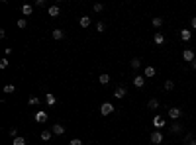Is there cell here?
Wrapping results in <instances>:
<instances>
[{"label": "cell", "mask_w": 196, "mask_h": 145, "mask_svg": "<svg viewBox=\"0 0 196 145\" xmlns=\"http://www.w3.org/2000/svg\"><path fill=\"white\" fill-rule=\"evenodd\" d=\"M61 14V10H59V6H49V16H51V18H57V16Z\"/></svg>", "instance_id": "cell-12"}, {"label": "cell", "mask_w": 196, "mask_h": 145, "mask_svg": "<svg viewBox=\"0 0 196 145\" xmlns=\"http://www.w3.org/2000/svg\"><path fill=\"white\" fill-rule=\"evenodd\" d=\"M26 143H28V141L22 137V135H18V137H14V139H12V145H26Z\"/></svg>", "instance_id": "cell-21"}, {"label": "cell", "mask_w": 196, "mask_h": 145, "mask_svg": "<svg viewBox=\"0 0 196 145\" xmlns=\"http://www.w3.org/2000/svg\"><path fill=\"white\" fill-rule=\"evenodd\" d=\"M43 4H45L43 0H35V6H37V8H41V6H43Z\"/></svg>", "instance_id": "cell-35"}, {"label": "cell", "mask_w": 196, "mask_h": 145, "mask_svg": "<svg viewBox=\"0 0 196 145\" xmlns=\"http://www.w3.org/2000/svg\"><path fill=\"white\" fill-rule=\"evenodd\" d=\"M6 67H8V59H6V57H4V59L0 61V69H6Z\"/></svg>", "instance_id": "cell-33"}, {"label": "cell", "mask_w": 196, "mask_h": 145, "mask_svg": "<svg viewBox=\"0 0 196 145\" xmlns=\"http://www.w3.org/2000/svg\"><path fill=\"white\" fill-rule=\"evenodd\" d=\"M8 133H10V137L14 139V137H18V130H16V127H12L10 131H8Z\"/></svg>", "instance_id": "cell-31"}, {"label": "cell", "mask_w": 196, "mask_h": 145, "mask_svg": "<svg viewBox=\"0 0 196 145\" xmlns=\"http://www.w3.org/2000/svg\"><path fill=\"white\" fill-rule=\"evenodd\" d=\"M182 59L188 61V63H192V61L196 59V57H194V51H192V49H184V51H182Z\"/></svg>", "instance_id": "cell-4"}, {"label": "cell", "mask_w": 196, "mask_h": 145, "mask_svg": "<svg viewBox=\"0 0 196 145\" xmlns=\"http://www.w3.org/2000/svg\"><path fill=\"white\" fill-rule=\"evenodd\" d=\"M114 104H110V102H104L102 106H100V114L102 116H110V114H114Z\"/></svg>", "instance_id": "cell-1"}, {"label": "cell", "mask_w": 196, "mask_h": 145, "mask_svg": "<svg viewBox=\"0 0 196 145\" xmlns=\"http://www.w3.org/2000/svg\"><path fill=\"white\" fill-rule=\"evenodd\" d=\"M130 65H131V69H139L141 67V59L139 57H133V59L130 61Z\"/></svg>", "instance_id": "cell-18"}, {"label": "cell", "mask_w": 196, "mask_h": 145, "mask_svg": "<svg viewBox=\"0 0 196 145\" xmlns=\"http://www.w3.org/2000/svg\"><path fill=\"white\" fill-rule=\"evenodd\" d=\"M98 82H100V84H108V82H110V74H106V73L100 74V77H98Z\"/></svg>", "instance_id": "cell-19"}, {"label": "cell", "mask_w": 196, "mask_h": 145, "mask_svg": "<svg viewBox=\"0 0 196 145\" xmlns=\"http://www.w3.org/2000/svg\"><path fill=\"white\" fill-rule=\"evenodd\" d=\"M190 37H192V31L190 30H181V39L182 41H190Z\"/></svg>", "instance_id": "cell-11"}, {"label": "cell", "mask_w": 196, "mask_h": 145, "mask_svg": "<svg viewBox=\"0 0 196 145\" xmlns=\"http://www.w3.org/2000/svg\"><path fill=\"white\" fill-rule=\"evenodd\" d=\"M171 131H173V133H182V126L178 122H174L173 126H171Z\"/></svg>", "instance_id": "cell-17"}, {"label": "cell", "mask_w": 196, "mask_h": 145, "mask_svg": "<svg viewBox=\"0 0 196 145\" xmlns=\"http://www.w3.org/2000/svg\"><path fill=\"white\" fill-rule=\"evenodd\" d=\"M47 118H49L47 112H43V110H37L35 112V122L37 124H45V122H47Z\"/></svg>", "instance_id": "cell-2"}, {"label": "cell", "mask_w": 196, "mask_h": 145, "mask_svg": "<svg viewBox=\"0 0 196 145\" xmlns=\"http://www.w3.org/2000/svg\"><path fill=\"white\" fill-rule=\"evenodd\" d=\"M102 10H104L102 4H94V12H102Z\"/></svg>", "instance_id": "cell-34"}, {"label": "cell", "mask_w": 196, "mask_h": 145, "mask_svg": "<svg viewBox=\"0 0 196 145\" xmlns=\"http://www.w3.org/2000/svg\"><path fill=\"white\" fill-rule=\"evenodd\" d=\"M45 102H47L49 106H53L57 102V98H55V94H45Z\"/></svg>", "instance_id": "cell-20"}, {"label": "cell", "mask_w": 196, "mask_h": 145, "mask_svg": "<svg viewBox=\"0 0 196 145\" xmlns=\"http://www.w3.org/2000/svg\"><path fill=\"white\" fill-rule=\"evenodd\" d=\"M59 145H61V143H59Z\"/></svg>", "instance_id": "cell-38"}, {"label": "cell", "mask_w": 196, "mask_h": 145, "mask_svg": "<svg viewBox=\"0 0 196 145\" xmlns=\"http://www.w3.org/2000/svg\"><path fill=\"white\" fill-rule=\"evenodd\" d=\"M153 126H155L157 130L165 127V118H161V116H155V118H153Z\"/></svg>", "instance_id": "cell-9"}, {"label": "cell", "mask_w": 196, "mask_h": 145, "mask_svg": "<svg viewBox=\"0 0 196 145\" xmlns=\"http://www.w3.org/2000/svg\"><path fill=\"white\" fill-rule=\"evenodd\" d=\"M182 116V110L181 108H169V118L171 120H178Z\"/></svg>", "instance_id": "cell-5"}, {"label": "cell", "mask_w": 196, "mask_h": 145, "mask_svg": "<svg viewBox=\"0 0 196 145\" xmlns=\"http://www.w3.org/2000/svg\"><path fill=\"white\" fill-rule=\"evenodd\" d=\"M104 30H106V26H104V22H98V24H96V31H100V34H102Z\"/></svg>", "instance_id": "cell-30"}, {"label": "cell", "mask_w": 196, "mask_h": 145, "mask_svg": "<svg viewBox=\"0 0 196 145\" xmlns=\"http://www.w3.org/2000/svg\"><path fill=\"white\" fill-rule=\"evenodd\" d=\"M126 94H128V90L124 88V86H118V88L114 90V98H118V100H122V98L126 96Z\"/></svg>", "instance_id": "cell-7"}, {"label": "cell", "mask_w": 196, "mask_h": 145, "mask_svg": "<svg viewBox=\"0 0 196 145\" xmlns=\"http://www.w3.org/2000/svg\"><path fill=\"white\" fill-rule=\"evenodd\" d=\"M163 26V18H153V28H161Z\"/></svg>", "instance_id": "cell-28"}, {"label": "cell", "mask_w": 196, "mask_h": 145, "mask_svg": "<svg viewBox=\"0 0 196 145\" xmlns=\"http://www.w3.org/2000/svg\"><path fill=\"white\" fill-rule=\"evenodd\" d=\"M147 106H149L151 110H157V108H159V100H157V98H151V100L147 102Z\"/></svg>", "instance_id": "cell-22"}, {"label": "cell", "mask_w": 196, "mask_h": 145, "mask_svg": "<svg viewBox=\"0 0 196 145\" xmlns=\"http://www.w3.org/2000/svg\"><path fill=\"white\" fill-rule=\"evenodd\" d=\"M155 74H157V69L155 67H151V65L145 67V71H143V77L145 78H151V77H155Z\"/></svg>", "instance_id": "cell-8"}, {"label": "cell", "mask_w": 196, "mask_h": 145, "mask_svg": "<svg viewBox=\"0 0 196 145\" xmlns=\"http://www.w3.org/2000/svg\"><path fill=\"white\" fill-rule=\"evenodd\" d=\"M28 104H30V106H39V98H37V96H30Z\"/></svg>", "instance_id": "cell-25"}, {"label": "cell", "mask_w": 196, "mask_h": 145, "mask_svg": "<svg viewBox=\"0 0 196 145\" xmlns=\"http://www.w3.org/2000/svg\"><path fill=\"white\" fill-rule=\"evenodd\" d=\"M90 22H92L90 16H81V26L82 28H90Z\"/></svg>", "instance_id": "cell-15"}, {"label": "cell", "mask_w": 196, "mask_h": 145, "mask_svg": "<svg viewBox=\"0 0 196 145\" xmlns=\"http://www.w3.org/2000/svg\"><path fill=\"white\" fill-rule=\"evenodd\" d=\"M151 143L153 145L163 143V133H161V131H153V133H151Z\"/></svg>", "instance_id": "cell-3"}, {"label": "cell", "mask_w": 196, "mask_h": 145, "mask_svg": "<svg viewBox=\"0 0 196 145\" xmlns=\"http://www.w3.org/2000/svg\"><path fill=\"white\" fill-rule=\"evenodd\" d=\"M184 143H186V145H196L194 135H192V133H186V135H184Z\"/></svg>", "instance_id": "cell-23"}, {"label": "cell", "mask_w": 196, "mask_h": 145, "mask_svg": "<svg viewBox=\"0 0 196 145\" xmlns=\"http://www.w3.org/2000/svg\"><path fill=\"white\" fill-rule=\"evenodd\" d=\"M153 41H155L157 45H163V41H165V35L161 34V31H157V34L153 35Z\"/></svg>", "instance_id": "cell-13"}, {"label": "cell", "mask_w": 196, "mask_h": 145, "mask_svg": "<svg viewBox=\"0 0 196 145\" xmlns=\"http://www.w3.org/2000/svg\"><path fill=\"white\" fill-rule=\"evenodd\" d=\"M26 26H28V20H26V18H20V20H18V28H20V30H24Z\"/></svg>", "instance_id": "cell-29"}, {"label": "cell", "mask_w": 196, "mask_h": 145, "mask_svg": "<svg viewBox=\"0 0 196 145\" xmlns=\"http://www.w3.org/2000/svg\"><path fill=\"white\" fill-rule=\"evenodd\" d=\"M190 67H192V69H194V71H196V59L192 61V63H190Z\"/></svg>", "instance_id": "cell-37"}, {"label": "cell", "mask_w": 196, "mask_h": 145, "mask_svg": "<svg viewBox=\"0 0 196 145\" xmlns=\"http://www.w3.org/2000/svg\"><path fill=\"white\" fill-rule=\"evenodd\" d=\"M173 88H174V82L173 81H165V90H167V92H171Z\"/></svg>", "instance_id": "cell-27"}, {"label": "cell", "mask_w": 196, "mask_h": 145, "mask_svg": "<svg viewBox=\"0 0 196 145\" xmlns=\"http://www.w3.org/2000/svg\"><path fill=\"white\" fill-rule=\"evenodd\" d=\"M32 12H33V6H32V4H24V6H22V14L24 16H32Z\"/></svg>", "instance_id": "cell-14"}, {"label": "cell", "mask_w": 196, "mask_h": 145, "mask_svg": "<svg viewBox=\"0 0 196 145\" xmlns=\"http://www.w3.org/2000/svg\"><path fill=\"white\" fill-rule=\"evenodd\" d=\"M133 86H135V88H143L145 86V77H139V74L133 77Z\"/></svg>", "instance_id": "cell-6"}, {"label": "cell", "mask_w": 196, "mask_h": 145, "mask_svg": "<svg viewBox=\"0 0 196 145\" xmlns=\"http://www.w3.org/2000/svg\"><path fill=\"white\" fill-rule=\"evenodd\" d=\"M190 26H192L194 30H196V18H192V20H190Z\"/></svg>", "instance_id": "cell-36"}, {"label": "cell", "mask_w": 196, "mask_h": 145, "mask_svg": "<svg viewBox=\"0 0 196 145\" xmlns=\"http://www.w3.org/2000/svg\"><path fill=\"white\" fill-rule=\"evenodd\" d=\"M69 145H82V141L78 137H75V139H71V141H69Z\"/></svg>", "instance_id": "cell-32"}, {"label": "cell", "mask_w": 196, "mask_h": 145, "mask_svg": "<svg viewBox=\"0 0 196 145\" xmlns=\"http://www.w3.org/2000/svg\"><path fill=\"white\" fill-rule=\"evenodd\" d=\"M51 131H53L55 135H63V133H65V127L61 126V124H55V126L51 127Z\"/></svg>", "instance_id": "cell-10"}, {"label": "cell", "mask_w": 196, "mask_h": 145, "mask_svg": "<svg viewBox=\"0 0 196 145\" xmlns=\"http://www.w3.org/2000/svg\"><path fill=\"white\" fill-rule=\"evenodd\" d=\"M53 39H57V41H59V39H63V37H65V31L63 30H53Z\"/></svg>", "instance_id": "cell-16"}, {"label": "cell", "mask_w": 196, "mask_h": 145, "mask_svg": "<svg viewBox=\"0 0 196 145\" xmlns=\"http://www.w3.org/2000/svg\"><path fill=\"white\" fill-rule=\"evenodd\" d=\"M4 92H6V94L16 92V86H14V84H6V86H4Z\"/></svg>", "instance_id": "cell-26"}, {"label": "cell", "mask_w": 196, "mask_h": 145, "mask_svg": "<svg viewBox=\"0 0 196 145\" xmlns=\"http://www.w3.org/2000/svg\"><path fill=\"white\" fill-rule=\"evenodd\" d=\"M51 133H53V131L43 130V131H41V139H43V141H49V139H51Z\"/></svg>", "instance_id": "cell-24"}]
</instances>
